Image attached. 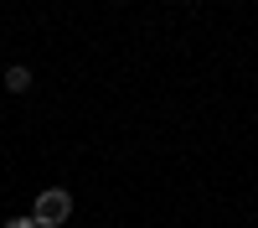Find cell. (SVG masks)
Instances as JSON below:
<instances>
[{
	"mask_svg": "<svg viewBox=\"0 0 258 228\" xmlns=\"http://www.w3.org/2000/svg\"><path fill=\"white\" fill-rule=\"evenodd\" d=\"M31 218H36V228H62L73 218V192L68 187H41L31 202Z\"/></svg>",
	"mask_w": 258,
	"mask_h": 228,
	"instance_id": "1",
	"label": "cell"
},
{
	"mask_svg": "<svg viewBox=\"0 0 258 228\" xmlns=\"http://www.w3.org/2000/svg\"><path fill=\"white\" fill-rule=\"evenodd\" d=\"M6 228H36V218H31V213H21V218H6Z\"/></svg>",
	"mask_w": 258,
	"mask_h": 228,
	"instance_id": "3",
	"label": "cell"
},
{
	"mask_svg": "<svg viewBox=\"0 0 258 228\" xmlns=\"http://www.w3.org/2000/svg\"><path fill=\"white\" fill-rule=\"evenodd\" d=\"M31 83H36V73L26 62H11V68L0 73V94H31Z\"/></svg>",
	"mask_w": 258,
	"mask_h": 228,
	"instance_id": "2",
	"label": "cell"
}]
</instances>
